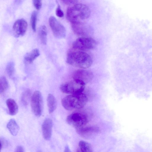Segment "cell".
Returning <instances> with one entry per match:
<instances>
[{
  "instance_id": "9",
  "label": "cell",
  "mask_w": 152,
  "mask_h": 152,
  "mask_svg": "<svg viewBox=\"0 0 152 152\" xmlns=\"http://www.w3.org/2000/svg\"><path fill=\"white\" fill-rule=\"evenodd\" d=\"M77 133L82 137L89 139L97 134L100 132L99 127L95 126H85L76 129Z\"/></svg>"
},
{
  "instance_id": "28",
  "label": "cell",
  "mask_w": 152,
  "mask_h": 152,
  "mask_svg": "<svg viewBox=\"0 0 152 152\" xmlns=\"http://www.w3.org/2000/svg\"><path fill=\"white\" fill-rule=\"evenodd\" d=\"M15 152H24V149L20 145L18 146L15 149Z\"/></svg>"
},
{
  "instance_id": "26",
  "label": "cell",
  "mask_w": 152,
  "mask_h": 152,
  "mask_svg": "<svg viewBox=\"0 0 152 152\" xmlns=\"http://www.w3.org/2000/svg\"><path fill=\"white\" fill-rule=\"evenodd\" d=\"M56 16L60 18H62L64 16L63 12L61 9L59 5L58 6L56 10Z\"/></svg>"
},
{
  "instance_id": "1",
  "label": "cell",
  "mask_w": 152,
  "mask_h": 152,
  "mask_svg": "<svg viewBox=\"0 0 152 152\" xmlns=\"http://www.w3.org/2000/svg\"><path fill=\"white\" fill-rule=\"evenodd\" d=\"M66 61L73 66L85 69L91 66L93 63L92 58L88 53L73 48L68 51Z\"/></svg>"
},
{
  "instance_id": "18",
  "label": "cell",
  "mask_w": 152,
  "mask_h": 152,
  "mask_svg": "<svg viewBox=\"0 0 152 152\" xmlns=\"http://www.w3.org/2000/svg\"><path fill=\"white\" fill-rule=\"evenodd\" d=\"M38 34L42 43L46 45L47 43V31L46 27L44 25L40 26L38 29Z\"/></svg>"
},
{
  "instance_id": "8",
  "label": "cell",
  "mask_w": 152,
  "mask_h": 152,
  "mask_svg": "<svg viewBox=\"0 0 152 152\" xmlns=\"http://www.w3.org/2000/svg\"><path fill=\"white\" fill-rule=\"evenodd\" d=\"M49 23L55 37L58 38H63L66 34V29L64 26L56 18L53 16H50L49 19Z\"/></svg>"
},
{
  "instance_id": "22",
  "label": "cell",
  "mask_w": 152,
  "mask_h": 152,
  "mask_svg": "<svg viewBox=\"0 0 152 152\" xmlns=\"http://www.w3.org/2000/svg\"><path fill=\"white\" fill-rule=\"evenodd\" d=\"M31 92L30 90L28 89L23 93L21 99L22 103L25 105H27L30 98Z\"/></svg>"
},
{
  "instance_id": "29",
  "label": "cell",
  "mask_w": 152,
  "mask_h": 152,
  "mask_svg": "<svg viewBox=\"0 0 152 152\" xmlns=\"http://www.w3.org/2000/svg\"><path fill=\"white\" fill-rule=\"evenodd\" d=\"M23 0H15V3L16 4H20Z\"/></svg>"
},
{
  "instance_id": "25",
  "label": "cell",
  "mask_w": 152,
  "mask_h": 152,
  "mask_svg": "<svg viewBox=\"0 0 152 152\" xmlns=\"http://www.w3.org/2000/svg\"><path fill=\"white\" fill-rule=\"evenodd\" d=\"M33 3L35 8L39 10L42 6V0H33Z\"/></svg>"
},
{
  "instance_id": "14",
  "label": "cell",
  "mask_w": 152,
  "mask_h": 152,
  "mask_svg": "<svg viewBox=\"0 0 152 152\" xmlns=\"http://www.w3.org/2000/svg\"><path fill=\"white\" fill-rule=\"evenodd\" d=\"M6 104L8 109L9 114L12 115H16L18 111V106L13 99L9 98L6 101Z\"/></svg>"
},
{
  "instance_id": "13",
  "label": "cell",
  "mask_w": 152,
  "mask_h": 152,
  "mask_svg": "<svg viewBox=\"0 0 152 152\" xmlns=\"http://www.w3.org/2000/svg\"><path fill=\"white\" fill-rule=\"evenodd\" d=\"M52 126V121L49 118L46 119L42 123V135L44 138L46 140H49L51 137Z\"/></svg>"
},
{
  "instance_id": "11",
  "label": "cell",
  "mask_w": 152,
  "mask_h": 152,
  "mask_svg": "<svg viewBox=\"0 0 152 152\" xmlns=\"http://www.w3.org/2000/svg\"><path fill=\"white\" fill-rule=\"evenodd\" d=\"M28 27L26 21L21 18L17 20L14 23L12 28L13 34L16 37L23 36L25 34Z\"/></svg>"
},
{
  "instance_id": "10",
  "label": "cell",
  "mask_w": 152,
  "mask_h": 152,
  "mask_svg": "<svg viewBox=\"0 0 152 152\" xmlns=\"http://www.w3.org/2000/svg\"><path fill=\"white\" fill-rule=\"evenodd\" d=\"M85 69H80L75 71L73 74V79L79 81L85 84L90 82L93 78V74L91 71Z\"/></svg>"
},
{
  "instance_id": "27",
  "label": "cell",
  "mask_w": 152,
  "mask_h": 152,
  "mask_svg": "<svg viewBox=\"0 0 152 152\" xmlns=\"http://www.w3.org/2000/svg\"><path fill=\"white\" fill-rule=\"evenodd\" d=\"M62 2L67 5H74L77 4L78 0H61Z\"/></svg>"
},
{
  "instance_id": "20",
  "label": "cell",
  "mask_w": 152,
  "mask_h": 152,
  "mask_svg": "<svg viewBox=\"0 0 152 152\" xmlns=\"http://www.w3.org/2000/svg\"><path fill=\"white\" fill-rule=\"evenodd\" d=\"M9 87V83L6 78L3 76L0 78V92L3 93Z\"/></svg>"
},
{
  "instance_id": "30",
  "label": "cell",
  "mask_w": 152,
  "mask_h": 152,
  "mask_svg": "<svg viewBox=\"0 0 152 152\" xmlns=\"http://www.w3.org/2000/svg\"><path fill=\"white\" fill-rule=\"evenodd\" d=\"M69 148L67 146H66L65 147V151H64L66 152V151H69Z\"/></svg>"
},
{
  "instance_id": "23",
  "label": "cell",
  "mask_w": 152,
  "mask_h": 152,
  "mask_svg": "<svg viewBox=\"0 0 152 152\" xmlns=\"http://www.w3.org/2000/svg\"><path fill=\"white\" fill-rule=\"evenodd\" d=\"M6 72L9 77L13 75L15 72V64L12 62H10L7 64L6 67Z\"/></svg>"
},
{
  "instance_id": "24",
  "label": "cell",
  "mask_w": 152,
  "mask_h": 152,
  "mask_svg": "<svg viewBox=\"0 0 152 152\" xmlns=\"http://www.w3.org/2000/svg\"><path fill=\"white\" fill-rule=\"evenodd\" d=\"M1 150L3 148L7 147L9 145L8 141L4 138L2 137H0Z\"/></svg>"
},
{
  "instance_id": "3",
  "label": "cell",
  "mask_w": 152,
  "mask_h": 152,
  "mask_svg": "<svg viewBox=\"0 0 152 152\" xmlns=\"http://www.w3.org/2000/svg\"><path fill=\"white\" fill-rule=\"evenodd\" d=\"M88 98L83 92L67 96L61 100L62 106L66 110H72L82 108L87 102Z\"/></svg>"
},
{
  "instance_id": "6",
  "label": "cell",
  "mask_w": 152,
  "mask_h": 152,
  "mask_svg": "<svg viewBox=\"0 0 152 152\" xmlns=\"http://www.w3.org/2000/svg\"><path fill=\"white\" fill-rule=\"evenodd\" d=\"M88 121L86 115L79 112L72 113L69 115L66 118L67 124L76 129L85 126Z\"/></svg>"
},
{
  "instance_id": "17",
  "label": "cell",
  "mask_w": 152,
  "mask_h": 152,
  "mask_svg": "<svg viewBox=\"0 0 152 152\" xmlns=\"http://www.w3.org/2000/svg\"><path fill=\"white\" fill-rule=\"evenodd\" d=\"M40 55L39 50L37 48L33 50L30 52L26 54L24 57V60L28 63H31Z\"/></svg>"
},
{
  "instance_id": "21",
  "label": "cell",
  "mask_w": 152,
  "mask_h": 152,
  "mask_svg": "<svg viewBox=\"0 0 152 152\" xmlns=\"http://www.w3.org/2000/svg\"><path fill=\"white\" fill-rule=\"evenodd\" d=\"M37 15V12L36 11H34L32 13L31 17V24L32 29L34 32L36 31Z\"/></svg>"
},
{
  "instance_id": "2",
  "label": "cell",
  "mask_w": 152,
  "mask_h": 152,
  "mask_svg": "<svg viewBox=\"0 0 152 152\" xmlns=\"http://www.w3.org/2000/svg\"><path fill=\"white\" fill-rule=\"evenodd\" d=\"M90 14V9L87 5L77 3L67 8L66 17L72 23L81 22L87 19Z\"/></svg>"
},
{
  "instance_id": "19",
  "label": "cell",
  "mask_w": 152,
  "mask_h": 152,
  "mask_svg": "<svg viewBox=\"0 0 152 152\" xmlns=\"http://www.w3.org/2000/svg\"><path fill=\"white\" fill-rule=\"evenodd\" d=\"M77 151L91 152L93 151V149L89 143L84 141H80L78 143Z\"/></svg>"
},
{
  "instance_id": "15",
  "label": "cell",
  "mask_w": 152,
  "mask_h": 152,
  "mask_svg": "<svg viewBox=\"0 0 152 152\" xmlns=\"http://www.w3.org/2000/svg\"><path fill=\"white\" fill-rule=\"evenodd\" d=\"M47 104L49 112L50 113H53L57 107V101L54 96L51 94H49L47 97Z\"/></svg>"
},
{
  "instance_id": "7",
  "label": "cell",
  "mask_w": 152,
  "mask_h": 152,
  "mask_svg": "<svg viewBox=\"0 0 152 152\" xmlns=\"http://www.w3.org/2000/svg\"><path fill=\"white\" fill-rule=\"evenodd\" d=\"M31 106L34 114L37 116H40L43 110V100L41 92L38 91H34L31 99Z\"/></svg>"
},
{
  "instance_id": "5",
  "label": "cell",
  "mask_w": 152,
  "mask_h": 152,
  "mask_svg": "<svg viewBox=\"0 0 152 152\" xmlns=\"http://www.w3.org/2000/svg\"><path fill=\"white\" fill-rule=\"evenodd\" d=\"M96 45V41L92 38L82 37L77 39L73 42L72 48L86 51L94 49Z\"/></svg>"
},
{
  "instance_id": "16",
  "label": "cell",
  "mask_w": 152,
  "mask_h": 152,
  "mask_svg": "<svg viewBox=\"0 0 152 152\" xmlns=\"http://www.w3.org/2000/svg\"><path fill=\"white\" fill-rule=\"evenodd\" d=\"M7 128L12 135H16L19 130V127L15 121L13 119H11L7 124Z\"/></svg>"
},
{
  "instance_id": "4",
  "label": "cell",
  "mask_w": 152,
  "mask_h": 152,
  "mask_svg": "<svg viewBox=\"0 0 152 152\" xmlns=\"http://www.w3.org/2000/svg\"><path fill=\"white\" fill-rule=\"evenodd\" d=\"M85 84L75 79L62 84L60 88L62 92L66 94H74L82 93Z\"/></svg>"
},
{
  "instance_id": "12",
  "label": "cell",
  "mask_w": 152,
  "mask_h": 152,
  "mask_svg": "<svg viewBox=\"0 0 152 152\" xmlns=\"http://www.w3.org/2000/svg\"><path fill=\"white\" fill-rule=\"evenodd\" d=\"M72 27L75 33L79 36L87 35L91 30L89 26L82 21L72 23Z\"/></svg>"
}]
</instances>
